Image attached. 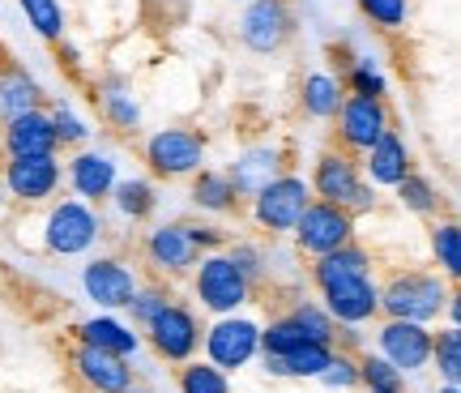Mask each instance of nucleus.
Returning <instances> with one entry per match:
<instances>
[{
  "mask_svg": "<svg viewBox=\"0 0 461 393\" xmlns=\"http://www.w3.org/2000/svg\"><path fill=\"white\" fill-rule=\"evenodd\" d=\"M453 282L436 270H393L384 282H376V299H380V316L389 321H440V312L453 299Z\"/></svg>",
  "mask_w": 461,
  "mask_h": 393,
  "instance_id": "1",
  "label": "nucleus"
},
{
  "mask_svg": "<svg viewBox=\"0 0 461 393\" xmlns=\"http://www.w3.org/2000/svg\"><path fill=\"white\" fill-rule=\"evenodd\" d=\"M56 355H60V377H65L68 393H124V389H132V363L120 360V355L95 351V346L77 343V338H68V334L56 343Z\"/></svg>",
  "mask_w": 461,
  "mask_h": 393,
  "instance_id": "2",
  "label": "nucleus"
},
{
  "mask_svg": "<svg viewBox=\"0 0 461 393\" xmlns=\"http://www.w3.org/2000/svg\"><path fill=\"white\" fill-rule=\"evenodd\" d=\"M205 133L197 129H184V124H171V129H158L146 137V146H141V159H146L149 176L154 180H188V176H197L201 167H205Z\"/></svg>",
  "mask_w": 461,
  "mask_h": 393,
  "instance_id": "3",
  "label": "nucleus"
},
{
  "mask_svg": "<svg viewBox=\"0 0 461 393\" xmlns=\"http://www.w3.org/2000/svg\"><path fill=\"white\" fill-rule=\"evenodd\" d=\"M338 338V321L321 304H291L286 312L269 316V325L261 329V351L265 355H291L299 346H333Z\"/></svg>",
  "mask_w": 461,
  "mask_h": 393,
  "instance_id": "4",
  "label": "nucleus"
},
{
  "mask_svg": "<svg viewBox=\"0 0 461 393\" xmlns=\"http://www.w3.org/2000/svg\"><path fill=\"white\" fill-rule=\"evenodd\" d=\"M103 240V218L95 206H86L77 196H65L48 210L43 223V248L51 257H82Z\"/></svg>",
  "mask_w": 461,
  "mask_h": 393,
  "instance_id": "5",
  "label": "nucleus"
},
{
  "mask_svg": "<svg viewBox=\"0 0 461 393\" xmlns=\"http://www.w3.org/2000/svg\"><path fill=\"white\" fill-rule=\"evenodd\" d=\"M193 295L201 299V308L218 312V316H230L235 308H244L248 299L257 295V287L235 270L227 252H205L193 270Z\"/></svg>",
  "mask_w": 461,
  "mask_h": 393,
  "instance_id": "6",
  "label": "nucleus"
},
{
  "mask_svg": "<svg viewBox=\"0 0 461 393\" xmlns=\"http://www.w3.org/2000/svg\"><path fill=\"white\" fill-rule=\"evenodd\" d=\"M312 206V188L303 176L295 171H282L278 180H269L261 193L252 196V223L265 235H291L299 223V214Z\"/></svg>",
  "mask_w": 461,
  "mask_h": 393,
  "instance_id": "7",
  "label": "nucleus"
},
{
  "mask_svg": "<svg viewBox=\"0 0 461 393\" xmlns=\"http://www.w3.org/2000/svg\"><path fill=\"white\" fill-rule=\"evenodd\" d=\"M333 124H338V150L363 159V154L376 146L384 133L393 129V112H389V103H384V98L346 95L342 107H338V115H333Z\"/></svg>",
  "mask_w": 461,
  "mask_h": 393,
  "instance_id": "8",
  "label": "nucleus"
},
{
  "mask_svg": "<svg viewBox=\"0 0 461 393\" xmlns=\"http://www.w3.org/2000/svg\"><path fill=\"white\" fill-rule=\"evenodd\" d=\"M295 5L291 0H248L240 17V43L257 56H274L295 39Z\"/></svg>",
  "mask_w": 461,
  "mask_h": 393,
  "instance_id": "9",
  "label": "nucleus"
},
{
  "mask_svg": "<svg viewBox=\"0 0 461 393\" xmlns=\"http://www.w3.org/2000/svg\"><path fill=\"white\" fill-rule=\"evenodd\" d=\"M355 227H359V218L342 206H330V201H312L308 210L299 214L295 223V248L303 257H325L333 248H342L355 240Z\"/></svg>",
  "mask_w": 461,
  "mask_h": 393,
  "instance_id": "10",
  "label": "nucleus"
},
{
  "mask_svg": "<svg viewBox=\"0 0 461 393\" xmlns=\"http://www.w3.org/2000/svg\"><path fill=\"white\" fill-rule=\"evenodd\" d=\"M201 334H205V329H201L197 312L188 308V304H180V299H171V304L146 325L149 346H154V355L163 363H188L197 355Z\"/></svg>",
  "mask_w": 461,
  "mask_h": 393,
  "instance_id": "11",
  "label": "nucleus"
},
{
  "mask_svg": "<svg viewBox=\"0 0 461 393\" xmlns=\"http://www.w3.org/2000/svg\"><path fill=\"white\" fill-rule=\"evenodd\" d=\"M0 184L5 193L22 201V206H43L60 193L65 184V167L56 154H39V159H5L0 167Z\"/></svg>",
  "mask_w": 461,
  "mask_h": 393,
  "instance_id": "12",
  "label": "nucleus"
},
{
  "mask_svg": "<svg viewBox=\"0 0 461 393\" xmlns=\"http://www.w3.org/2000/svg\"><path fill=\"white\" fill-rule=\"evenodd\" d=\"M141 257L154 270V279H184L188 270H197L201 248L188 240V227L184 223H163V227L146 231L141 240Z\"/></svg>",
  "mask_w": 461,
  "mask_h": 393,
  "instance_id": "13",
  "label": "nucleus"
},
{
  "mask_svg": "<svg viewBox=\"0 0 461 393\" xmlns=\"http://www.w3.org/2000/svg\"><path fill=\"white\" fill-rule=\"evenodd\" d=\"M363 184V171H359V159L346 154V150H321L312 163V176H308V188H312V201H330V206H342L350 210V201L359 193Z\"/></svg>",
  "mask_w": 461,
  "mask_h": 393,
  "instance_id": "14",
  "label": "nucleus"
},
{
  "mask_svg": "<svg viewBox=\"0 0 461 393\" xmlns=\"http://www.w3.org/2000/svg\"><path fill=\"white\" fill-rule=\"evenodd\" d=\"M205 351H210V363L222 368V372H235L244 368L257 351H261V325L248 321V316H218L214 325L205 329Z\"/></svg>",
  "mask_w": 461,
  "mask_h": 393,
  "instance_id": "15",
  "label": "nucleus"
},
{
  "mask_svg": "<svg viewBox=\"0 0 461 393\" xmlns=\"http://www.w3.org/2000/svg\"><path fill=\"white\" fill-rule=\"evenodd\" d=\"M137 274L129 270V261L124 257H90L82 270V291L86 299H95L99 308L107 312H120V308H129V299L137 295Z\"/></svg>",
  "mask_w": 461,
  "mask_h": 393,
  "instance_id": "16",
  "label": "nucleus"
},
{
  "mask_svg": "<svg viewBox=\"0 0 461 393\" xmlns=\"http://www.w3.org/2000/svg\"><path fill=\"white\" fill-rule=\"evenodd\" d=\"M380 355L393 363L397 372H419V368H428L431 360V329L419 325V321H380Z\"/></svg>",
  "mask_w": 461,
  "mask_h": 393,
  "instance_id": "17",
  "label": "nucleus"
},
{
  "mask_svg": "<svg viewBox=\"0 0 461 393\" xmlns=\"http://www.w3.org/2000/svg\"><path fill=\"white\" fill-rule=\"evenodd\" d=\"M282 171H291V163H286V150H282V146H248V150H240V154L230 159L227 180L235 184L240 201H252V196L261 193L269 180H278Z\"/></svg>",
  "mask_w": 461,
  "mask_h": 393,
  "instance_id": "18",
  "label": "nucleus"
},
{
  "mask_svg": "<svg viewBox=\"0 0 461 393\" xmlns=\"http://www.w3.org/2000/svg\"><path fill=\"white\" fill-rule=\"evenodd\" d=\"M0 150H5V159H39V154H56L60 142H56L48 107L14 115V120L0 129Z\"/></svg>",
  "mask_w": 461,
  "mask_h": 393,
  "instance_id": "19",
  "label": "nucleus"
},
{
  "mask_svg": "<svg viewBox=\"0 0 461 393\" xmlns=\"http://www.w3.org/2000/svg\"><path fill=\"white\" fill-rule=\"evenodd\" d=\"M68 176V188L77 193V201H86V206H103L107 196H112L115 188V159L112 154H103V150H77L73 159H68L65 167Z\"/></svg>",
  "mask_w": 461,
  "mask_h": 393,
  "instance_id": "20",
  "label": "nucleus"
},
{
  "mask_svg": "<svg viewBox=\"0 0 461 393\" xmlns=\"http://www.w3.org/2000/svg\"><path fill=\"white\" fill-rule=\"evenodd\" d=\"M39 107H48V95H43L39 78L22 60L0 56V124H9L14 115L39 112Z\"/></svg>",
  "mask_w": 461,
  "mask_h": 393,
  "instance_id": "21",
  "label": "nucleus"
},
{
  "mask_svg": "<svg viewBox=\"0 0 461 393\" xmlns=\"http://www.w3.org/2000/svg\"><path fill=\"white\" fill-rule=\"evenodd\" d=\"M325 299V312H330L338 325H363L380 316V299H376V279H346V282H333L321 291Z\"/></svg>",
  "mask_w": 461,
  "mask_h": 393,
  "instance_id": "22",
  "label": "nucleus"
},
{
  "mask_svg": "<svg viewBox=\"0 0 461 393\" xmlns=\"http://www.w3.org/2000/svg\"><path fill=\"white\" fill-rule=\"evenodd\" d=\"M372 265H376V257H372V252H367L359 240H350V244L333 248V252H325V257H312L308 279H312L316 291H325V287H333V282L367 279V274H372Z\"/></svg>",
  "mask_w": 461,
  "mask_h": 393,
  "instance_id": "23",
  "label": "nucleus"
},
{
  "mask_svg": "<svg viewBox=\"0 0 461 393\" xmlns=\"http://www.w3.org/2000/svg\"><path fill=\"white\" fill-rule=\"evenodd\" d=\"M359 171H367V184H380V188H393L406 171H414L411 163V146H406V137L397 129H389L384 137H380L376 146L363 154Z\"/></svg>",
  "mask_w": 461,
  "mask_h": 393,
  "instance_id": "24",
  "label": "nucleus"
},
{
  "mask_svg": "<svg viewBox=\"0 0 461 393\" xmlns=\"http://www.w3.org/2000/svg\"><path fill=\"white\" fill-rule=\"evenodd\" d=\"M65 334L77 338V343H86V346H95V351L120 355V360H129L132 351L141 346V334H132V325L115 321V316H90V321H77V325L65 329Z\"/></svg>",
  "mask_w": 461,
  "mask_h": 393,
  "instance_id": "25",
  "label": "nucleus"
},
{
  "mask_svg": "<svg viewBox=\"0 0 461 393\" xmlns=\"http://www.w3.org/2000/svg\"><path fill=\"white\" fill-rule=\"evenodd\" d=\"M95 103H99L103 120H107L120 137H137V133H141V103L129 95V86H124V82H115V78L99 82Z\"/></svg>",
  "mask_w": 461,
  "mask_h": 393,
  "instance_id": "26",
  "label": "nucleus"
},
{
  "mask_svg": "<svg viewBox=\"0 0 461 393\" xmlns=\"http://www.w3.org/2000/svg\"><path fill=\"white\" fill-rule=\"evenodd\" d=\"M188 196H193V206L205 214H240V193H235V184L227 180V171H214V167H201L197 176H188Z\"/></svg>",
  "mask_w": 461,
  "mask_h": 393,
  "instance_id": "27",
  "label": "nucleus"
},
{
  "mask_svg": "<svg viewBox=\"0 0 461 393\" xmlns=\"http://www.w3.org/2000/svg\"><path fill=\"white\" fill-rule=\"evenodd\" d=\"M342 78H333V73H308L303 86H299V107L308 120H321V124H330L338 107H342Z\"/></svg>",
  "mask_w": 461,
  "mask_h": 393,
  "instance_id": "28",
  "label": "nucleus"
},
{
  "mask_svg": "<svg viewBox=\"0 0 461 393\" xmlns=\"http://www.w3.org/2000/svg\"><path fill=\"white\" fill-rule=\"evenodd\" d=\"M333 360V346H299L291 355H265V372L269 377H286V380H316Z\"/></svg>",
  "mask_w": 461,
  "mask_h": 393,
  "instance_id": "29",
  "label": "nucleus"
},
{
  "mask_svg": "<svg viewBox=\"0 0 461 393\" xmlns=\"http://www.w3.org/2000/svg\"><path fill=\"white\" fill-rule=\"evenodd\" d=\"M115 206V214L120 218H129V223H146L149 214L158 210V188L149 180H141V176H132V180H115L112 196H107Z\"/></svg>",
  "mask_w": 461,
  "mask_h": 393,
  "instance_id": "30",
  "label": "nucleus"
},
{
  "mask_svg": "<svg viewBox=\"0 0 461 393\" xmlns=\"http://www.w3.org/2000/svg\"><path fill=\"white\" fill-rule=\"evenodd\" d=\"M393 193H397V201H402V210L419 214V218H436L440 206H445L440 188H436L431 176H423V171H406V176L393 184Z\"/></svg>",
  "mask_w": 461,
  "mask_h": 393,
  "instance_id": "31",
  "label": "nucleus"
},
{
  "mask_svg": "<svg viewBox=\"0 0 461 393\" xmlns=\"http://www.w3.org/2000/svg\"><path fill=\"white\" fill-rule=\"evenodd\" d=\"M431 257H436V274H445L453 287H457V274H461V227H457V218L448 214V218H436L431 223Z\"/></svg>",
  "mask_w": 461,
  "mask_h": 393,
  "instance_id": "32",
  "label": "nucleus"
},
{
  "mask_svg": "<svg viewBox=\"0 0 461 393\" xmlns=\"http://www.w3.org/2000/svg\"><path fill=\"white\" fill-rule=\"evenodd\" d=\"M22 14L31 22V31L43 39V43H65V5L60 0H17Z\"/></svg>",
  "mask_w": 461,
  "mask_h": 393,
  "instance_id": "33",
  "label": "nucleus"
},
{
  "mask_svg": "<svg viewBox=\"0 0 461 393\" xmlns=\"http://www.w3.org/2000/svg\"><path fill=\"white\" fill-rule=\"evenodd\" d=\"M176 389L180 393H230V380L214 363L188 360V363H176Z\"/></svg>",
  "mask_w": 461,
  "mask_h": 393,
  "instance_id": "34",
  "label": "nucleus"
},
{
  "mask_svg": "<svg viewBox=\"0 0 461 393\" xmlns=\"http://www.w3.org/2000/svg\"><path fill=\"white\" fill-rule=\"evenodd\" d=\"M359 17L380 34H402L411 26V0H355Z\"/></svg>",
  "mask_w": 461,
  "mask_h": 393,
  "instance_id": "35",
  "label": "nucleus"
},
{
  "mask_svg": "<svg viewBox=\"0 0 461 393\" xmlns=\"http://www.w3.org/2000/svg\"><path fill=\"white\" fill-rule=\"evenodd\" d=\"M440 368L445 385H457L461 380V325H445L440 334H431V360Z\"/></svg>",
  "mask_w": 461,
  "mask_h": 393,
  "instance_id": "36",
  "label": "nucleus"
},
{
  "mask_svg": "<svg viewBox=\"0 0 461 393\" xmlns=\"http://www.w3.org/2000/svg\"><path fill=\"white\" fill-rule=\"evenodd\" d=\"M48 115H51V129H56V142H60V146L86 150V142H90V124H86L68 103H51Z\"/></svg>",
  "mask_w": 461,
  "mask_h": 393,
  "instance_id": "37",
  "label": "nucleus"
},
{
  "mask_svg": "<svg viewBox=\"0 0 461 393\" xmlns=\"http://www.w3.org/2000/svg\"><path fill=\"white\" fill-rule=\"evenodd\" d=\"M355 368H359V385H363V389H402V372H397L384 355L359 351V355H355Z\"/></svg>",
  "mask_w": 461,
  "mask_h": 393,
  "instance_id": "38",
  "label": "nucleus"
},
{
  "mask_svg": "<svg viewBox=\"0 0 461 393\" xmlns=\"http://www.w3.org/2000/svg\"><path fill=\"white\" fill-rule=\"evenodd\" d=\"M171 299H176V295L167 291L163 282L154 279V282H146V287H137V295H132L129 299V312H132V325H141L146 329L149 321H154V316H158V312L167 308V304H171Z\"/></svg>",
  "mask_w": 461,
  "mask_h": 393,
  "instance_id": "39",
  "label": "nucleus"
},
{
  "mask_svg": "<svg viewBox=\"0 0 461 393\" xmlns=\"http://www.w3.org/2000/svg\"><path fill=\"white\" fill-rule=\"evenodd\" d=\"M342 90L346 95H367V98H384L389 95V82H384V73H380L372 60H355V65L346 69L342 78Z\"/></svg>",
  "mask_w": 461,
  "mask_h": 393,
  "instance_id": "40",
  "label": "nucleus"
},
{
  "mask_svg": "<svg viewBox=\"0 0 461 393\" xmlns=\"http://www.w3.org/2000/svg\"><path fill=\"white\" fill-rule=\"evenodd\" d=\"M359 355V351H355ZM355 355L350 351H333L330 368L321 372V385H330V389H359V368H355Z\"/></svg>",
  "mask_w": 461,
  "mask_h": 393,
  "instance_id": "41",
  "label": "nucleus"
},
{
  "mask_svg": "<svg viewBox=\"0 0 461 393\" xmlns=\"http://www.w3.org/2000/svg\"><path fill=\"white\" fill-rule=\"evenodd\" d=\"M227 257L235 261V270H240V274H244L252 287H261V279H265V257H261V248H252V244H230Z\"/></svg>",
  "mask_w": 461,
  "mask_h": 393,
  "instance_id": "42",
  "label": "nucleus"
},
{
  "mask_svg": "<svg viewBox=\"0 0 461 393\" xmlns=\"http://www.w3.org/2000/svg\"><path fill=\"white\" fill-rule=\"evenodd\" d=\"M184 227H188V240L201 248V257L227 248V235H222V227H214V223H184Z\"/></svg>",
  "mask_w": 461,
  "mask_h": 393,
  "instance_id": "43",
  "label": "nucleus"
},
{
  "mask_svg": "<svg viewBox=\"0 0 461 393\" xmlns=\"http://www.w3.org/2000/svg\"><path fill=\"white\" fill-rule=\"evenodd\" d=\"M363 393H406V389H363Z\"/></svg>",
  "mask_w": 461,
  "mask_h": 393,
  "instance_id": "44",
  "label": "nucleus"
},
{
  "mask_svg": "<svg viewBox=\"0 0 461 393\" xmlns=\"http://www.w3.org/2000/svg\"><path fill=\"white\" fill-rule=\"evenodd\" d=\"M440 393H461V389H457V385H445V389H440Z\"/></svg>",
  "mask_w": 461,
  "mask_h": 393,
  "instance_id": "45",
  "label": "nucleus"
},
{
  "mask_svg": "<svg viewBox=\"0 0 461 393\" xmlns=\"http://www.w3.org/2000/svg\"><path fill=\"white\" fill-rule=\"evenodd\" d=\"M124 393H149V389H137V385H132V389H124Z\"/></svg>",
  "mask_w": 461,
  "mask_h": 393,
  "instance_id": "46",
  "label": "nucleus"
},
{
  "mask_svg": "<svg viewBox=\"0 0 461 393\" xmlns=\"http://www.w3.org/2000/svg\"><path fill=\"white\" fill-rule=\"evenodd\" d=\"M0 206H5V184H0Z\"/></svg>",
  "mask_w": 461,
  "mask_h": 393,
  "instance_id": "47",
  "label": "nucleus"
}]
</instances>
